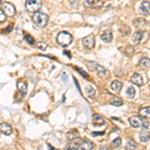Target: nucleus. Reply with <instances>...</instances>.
<instances>
[{
	"instance_id": "15",
	"label": "nucleus",
	"mask_w": 150,
	"mask_h": 150,
	"mask_svg": "<svg viewBox=\"0 0 150 150\" xmlns=\"http://www.w3.org/2000/svg\"><path fill=\"white\" fill-rule=\"evenodd\" d=\"M140 12L143 14H148L150 13V3L148 1H144L140 5Z\"/></svg>"
},
{
	"instance_id": "11",
	"label": "nucleus",
	"mask_w": 150,
	"mask_h": 150,
	"mask_svg": "<svg viewBox=\"0 0 150 150\" xmlns=\"http://www.w3.org/2000/svg\"><path fill=\"white\" fill-rule=\"evenodd\" d=\"M80 143H81V140L79 138L76 140H73L71 143H69L66 147H65V150H78Z\"/></svg>"
},
{
	"instance_id": "23",
	"label": "nucleus",
	"mask_w": 150,
	"mask_h": 150,
	"mask_svg": "<svg viewBox=\"0 0 150 150\" xmlns=\"http://www.w3.org/2000/svg\"><path fill=\"white\" fill-rule=\"evenodd\" d=\"M110 103L114 106H121L123 104V101H122V99H120L119 97H113L110 100Z\"/></svg>"
},
{
	"instance_id": "18",
	"label": "nucleus",
	"mask_w": 150,
	"mask_h": 150,
	"mask_svg": "<svg viewBox=\"0 0 150 150\" xmlns=\"http://www.w3.org/2000/svg\"><path fill=\"white\" fill-rule=\"evenodd\" d=\"M78 138H79V133L77 130L73 129L67 133V139L70 140V141H73V140H76Z\"/></svg>"
},
{
	"instance_id": "2",
	"label": "nucleus",
	"mask_w": 150,
	"mask_h": 150,
	"mask_svg": "<svg viewBox=\"0 0 150 150\" xmlns=\"http://www.w3.org/2000/svg\"><path fill=\"white\" fill-rule=\"evenodd\" d=\"M129 123H130V125L134 128L141 127L142 129H147L149 126L148 122L145 121L143 118H141L140 116H131V117L129 118Z\"/></svg>"
},
{
	"instance_id": "4",
	"label": "nucleus",
	"mask_w": 150,
	"mask_h": 150,
	"mask_svg": "<svg viewBox=\"0 0 150 150\" xmlns=\"http://www.w3.org/2000/svg\"><path fill=\"white\" fill-rule=\"evenodd\" d=\"M25 7L28 12L35 14V13H37L38 10L40 9L41 2L37 1V0H28V1H26V3H25Z\"/></svg>"
},
{
	"instance_id": "14",
	"label": "nucleus",
	"mask_w": 150,
	"mask_h": 150,
	"mask_svg": "<svg viewBox=\"0 0 150 150\" xmlns=\"http://www.w3.org/2000/svg\"><path fill=\"white\" fill-rule=\"evenodd\" d=\"M122 88V83L121 81H118V80H114L111 83V90L113 92H120Z\"/></svg>"
},
{
	"instance_id": "28",
	"label": "nucleus",
	"mask_w": 150,
	"mask_h": 150,
	"mask_svg": "<svg viewBox=\"0 0 150 150\" xmlns=\"http://www.w3.org/2000/svg\"><path fill=\"white\" fill-rule=\"evenodd\" d=\"M24 40L27 41V43H29V44H31V45L35 43L34 38H33L31 35H25V36H24Z\"/></svg>"
},
{
	"instance_id": "17",
	"label": "nucleus",
	"mask_w": 150,
	"mask_h": 150,
	"mask_svg": "<svg viewBox=\"0 0 150 150\" xmlns=\"http://www.w3.org/2000/svg\"><path fill=\"white\" fill-rule=\"evenodd\" d=\"M17 88L20 92H22L23 94H25L27 92V84L25 81L23 80H18L17 81Z\"/></svg>"
},
{
	"instance_id": "25",
	"label": "nucleus",
	"mask_w": 150,
	"mask_h": 150,
	"mask_svg": "<svg viewBox=\"0 0 150 150\" xmlns=\"http://www.w3.org/2000/svg\"><path fill=\"white\" fill-rule=\"evenodd\" d=\"M120 144H121V138H120V137H117V138H115L112 142H111V145H112L113 148L119 147Z\"/></svg>"
},
{
	"instance_id": "29",
	"label": "nucleus",
	"mask_w": 150,
	"mask_h": 150,
	"mask_svg": "<svg viewBox=\"0 0 150 150\" xmlns=\"http://www.w3.org/2000/svg\"><path fill=\"white\" fill-rule=\"evenodd\" d=\"M37 47H38V49H40V50H46L48 45L45 42H42V41H41V42L37 43Z\"/></svg>"
},
{
	"instance_id": "5",
	"label": "nucleus",
	"mask_w": 150,
	"mask_h": 150,
	"mask_svg": "<svg viewBox=\"0 0 150 150\" xmlns=\"http://www.w3.org/2000/svg\"><path fill=\"white\" fill-rule=\"evenodd\" d=\"M88 67L90 68L91 70H95L96 72H97V75L99 77H104L107 73V71H106V69L102 67L101 65H99L97 63H95V62H91L89 61L88 62Z\"/></svg>"
},
{
	"instance_id": "34",
	"label": "nucleus",
	"mask_w": 150,
	"mask_h": 150,
	"mask_svg": "<svg viewBox=\"0 0 150 150\" xmlns=\"http://www.w3.org/2000/svg\"><path fill=\"white\" fill-rule=\"evenodd\" d=\"M92 134L94 135V136H96V135H103L104 133H103V132H99V133H94V132H93Z\"/></svg>"
},
{
	"instance_id": "3",
	"label": "nucleus",
	"mask_w": 150,
	"mask_h": 150,
	"mask_svg": "<svg viewBox=\"0 0 150 150\" xmlns=\"http://www.w3.org/2000/svg\"><path fill=\"white\" fill-rule=\"evenodd\" d=\"M57 42L59 45H61V46H68L70 43L72 42V35L70 34V33L66 32V31H62V32H60L59 34L57 35V38H56Z\"/></svg>"
},
{
	"instance_id": "35",
	"label": "nucleus",
	"mask_w": 150,
	"mask_h": 150,
	"mask_svg": "<svg viewBox=\"0 0 150 150\" xmlns=\"http://www.w3.org/2000/svg\"><path fill=\"white\" fill-rule=\"evenodd\" d=\"M100 150H109V149H108V147H107V146H102V147L100 148Z\"/></svg>"
},
{
	"instance_id": "30",
	"label": "nucleus",
	"mask_w": 150,
	"mask_h": 150,
	"mask_svg": "<svg viewBox=\"0 0 150 150\" xmlns=\"http://www.w3.org/2000/svg\"><path fill=\"white\" fill-rule=\"evenodd\" d=\"M133 23L135 24V26H141V25H143V24L145 23V20H144V19H142V18L135 19V20L133 21Z\"/></svg>"
},
{
	"instance_id": "8",
	"label": "nucleus",
	"mask_w": 150,
	"mask_h": 150,
	"mask_svg": "<svg viewBox=\"0 0 150 150\" xmlns=\"http://www.w3.org/2000/svg\"><path fill=\"white\" fill-rule=\"evenodd\" d=\"M0 131L3 133L4 135H10L13 130H12V127L8 123L2 122V123H0Z\"/></svg>"
},
{
	"instance_id": "20",
	"label": "nucleus",
	"mask_w": 150,
	"mask_h": 150,
	"mask_svg": "<svg viewBox=\"0 0 150 150\" xmlns=\"http://www.w3.org/2000/svg\"><path fill=\"white\" fill-rule=\"evenodd\" d=\"M85 3L89 6H94V7H97V8L103 5V2L100 1V0H86Z\"/></svg>"
},
{
	"instance_id": "13",
	"label": "nucleus",
	"mask_w": 150,
	"mask_h": 150,
	"mask_svg": "<svg viewBox=\"0 0 150 150\" xmlns=\"http://www.w3.org/2000/svg\"><path fill=\"white\" fill-rule=\"evenodd\" d=\"M101 39H102L104 42H110L111 40H112V38H113V35H112V32H111L110 30H106V31H104V32L101 34Z\"/></svg>"
},
{
	"instance_id": "12",
	"label": "nucleus",
	"mask_w": 150,
	"mask_h": 150,
	"mask_svg": "<svg viewBox=\"0 0 150 150\" xmlns=\"http://www.w3.org/2000/svg\"><path fill=\"white\" fill-rule=\"evenodd\" d=\"M143 34H144L143 31L135 32L132 36V42L134 43V44H138V43H140V41H141L142 38H143Z\"/></svg>"
},
{
	"instance_id": "32",
	"label": "nucleus",
	"mask_w": 150,
	"mask_h": 150,
	"mask_svg": "<svg viewBox=\"0 0 150 150\" xmlns=\"http://www.w3.org/2000/svg\"><path fill=\"white\" fill-rule=\"evenodd\" d=\"M75 69H76L77 71H79V72H80V74L82 75V76H84V77H88V74H86L85 72H84L83 70H82L81 68H77V67H75Z\"/></svg>"
},
{
	"instance_id": "26",
	"label": "nucleus",
	"mask_w": 150,
	"mask_h": 150,
	"mask_svg": "<svg viewBox=\"0 0 150 150\" xmlns=\"http://www.w3.org/2000/svg\"><path fill=\"white\" fill-rule=\"evenodd\" d=\"M126 94L129 98H133L135 96V89L133 87H128L126 90Z\"/></svg>"
},
{
	"instance_id": "24",
	"label": "nucleus",
	"mask_w": 150,
	"mask_h": 150,
	"mask_svg": "<svg viewBox=\"0 0 150 150\" xmlns=\"http://www.w3.org/2000/svg\"><path fill=\"white\" fill-rule=\"evenodd\" d=\"M136 148V143L132 140H129L127 141L126 145H125V150H134Z\"/></svg>"
},
{
	"instance_id": "10",
	"label": "nucleus",
	"mask_w": 150,
	"mask_h": 150,
	"mask_svg": "<svg viewBox=\"0 0 150 150\" xmlns=\"http://www.w3.org/2000/svg\"><path fill=\"white\" fill-rule=\"evenodd\" d=\"M131 82L137 86H141L143 84V77L138 73H134L131 77Z\"/></svg>"
},
{
	"instance_id": "7",
	"label": "nucleus",
	"mask_w": 150,
	"mask_h": 150,
	"mask_svg": "<svg viewBox=\"0 0 150 150\" xmlns=\"http://www.w3.org/2000/svg\"><path fill=\"white\" fill-rule=\"evenodd\" d=\"M82 44H83L84 48H86V49H92L94 47V45H95L94 36L92 34L86 36V37L83 38V40H82Z\"/></svg>"
},
{
	"instance_id": "38",
	"label": "nucleus",
	"mask_w": 150,
	"mask_h": 150,
	"mask_svg": "<svg viewBox=\"0 0 150 150\" xmlns=\"http://www.w3.org/2000/svg\"><path fill=\"white\" fill-rule=\"evenodd\" d=\"M1 4H3V3H2V0H0V5H1Z\"/></svg>"
},
{
	"instance_id": "33",
	"label": "nucleus",
	"mask_w": 150,
	"mask_h": 150,
	"mask_svg": "<svg viewBox=\"0 0 150 150\" xmlns=\"http://www.w3.org/2000/svg\"><path fill=\"white\" fill-rule=\"evenodd\" d=\"M127 50H128V51L134 52V49H133V48H132L131 46H128V47H127ZM128 55H129V56H131V53H128Z\"/></svg>"
},
{
	"instance_id": "6",
	"label": "nucleus",
	"mask_w": 150,
	"mask_h": 150,
	"mask_svg": "<svg viewBox=\"0 0 150 150\" xmlns=\"http://www.w3.org/2000/svg\"><path fill=\"white\" fill-rule=\"evenodd\" d=\"M2 10L5 13V15L7 17H12V16L15 15L16 10H15V7H14L13 4L9 3V2H4L2 4Z\"/></svg>"
},
{
	"instance_id": "27",
	"label": "nucleus",
	"mask_w": 150,
	"mask_h": 150,
	"mask_svg": "<svg viewBox=\"0 0 150 150\" xmlns=\"http://www.w3.org/2000/svg\"><path fill=\"white\" fill-rule=\"evenodd\" d=\"M150 64V60L148 59V58H142L141 60H140V62H139V65L140 66H142V67H147L148 65Z\"/></svg>"
},
{
	"instance_id": "37",
	"label": "nucleus",
	"mask_w": 150,
	"mask_h": 150,
	"mask_svg": "<svg viewBox=\"0 0 150 150\" xmlns=\"http://www.w3.org/2000/svg\"><path fill=\"white\" fill-rule=\"evenodd\" d=\"M49 150H58L56 148H52V147H49Z\"/></svg>"
},
{
	"instance_id": "36",
	"label": "nucleus",
	"mask_w": 150,
	"mask_h": 150,
	"mask_svg": "<svg viewBox=\"0 0 150 150\" xmlns=\"http://www.w3.org/2000/svg\"><path fill=\"white\" fill-rule=\"evenodd\" d=\"M64 53H65V54H66V55H68L69 57H71V54H70V53H68V52H67V51H65Z\"/></svg>"
},
{
	"instance_id": "16",
	"label": "nucleus",
	"mask_w": 150,
	"mask_h": 150,
	"mask_svg": "<svg viewBox=\"0 0 150 150\" xmlns=\"http://www.w3.org/2000/svg\"><path fill=\"white\" fill-rule=\"evenodd\" d=\"M150 138V133L147 130H142L139 132V139L141 142H146L148 141Z\"/></svg>"
},
{
	"instance_id": "19",
	"label": "nucleus",
	"mask_w": 150,
	"mask_h": 150,
	"mask_svg": "<svg viewBox=\"0 0 150 150\" xmlns=\"http://www.w3.org/2000/svg\"><path fill=\"white\" fill-rule=\"evenodd\" d=\"M93 124L96 125V126L103 125L104 124V119L99 114H94L93 115Z\"/></svg>"
},
{
	"instance_id": "31",
	"label": "nucleus",
	"mask_w": 150,
	"mask_h": 150,
	"mask_svg": "<svg viewBox=\"0 0 150 150\" xmlns=\"http://www.w3.org/2000/svg\"><path fill=\"white\" fill-rule=\"evenodd\" d=\"M6 19V15L2 9H0V22H4Z\"/></svg>"
},
{
	"instance_id": "21",
	"label": "nucleus",
	"mask_w": 150,
	"mask_h": 150,
	"mask_svg": "<svg viewBox=\"0 0 150 150\" xmlns=\"http://www.w3.org/2000/svg\"><path fill=\"white\" fill-rule=\"evenodd\" d=\"M139 113H140V115L143 116V117L150 118V107L141 108V109L139 110Z\"/></svg>"
},
{
	"instance_id": "9",
	"label": "nucleus",
	"mask_w": 150,
	"mask_h": 150,
	"mask_svg": "<svg viewBox=\"0 0 150 150\" xmlns=\"http://www.w3.org/2000/svg\"><path fill=\"white\" fill-rule=\"evenodd\" d=\"M92 148H93V143L90 140L86 139V140H82L81 141L78 150H92Z\"/></svg>"
},
{
	"instance_id": "1",
	"label": "nucleus",
	"mask_w": 150,
	"mask_h": 150,
	"mask_svg": "<svg viewBox=\"0 0 150 150\" xmlns=\"http://www.w3.org/2000/svg\"><path fill=\"white\" fill-rule=\"evenodd\" d=\"M48 19H49V17H48L47 14L42 13V12H37V13H35L34 15L32 16L33 22H34L35 25L38 26L39 28H43L47 25Z\"/></svg>"
},
{
	"instance_id": "22",
	"label": "nucleus",
	"mask_w": 150,
	"mask_h": 150,
	"mask_svg": "<svg viewBox=\"0 0 150 150\" xmlns=\"http://www.w3.org/2000/svg\"><path fill=\"white\" fill-rule=\"evenodd\" d=\"M85 92H86L88 97H90V98L95 97V90H94L91 86H86L85 87Z\"/></svg>"
}]
</instances>
